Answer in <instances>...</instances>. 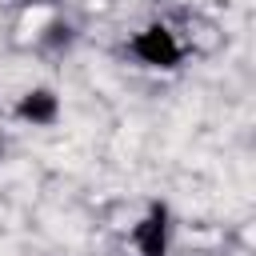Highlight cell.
Returning <instances> with one entry per match:
<instances>
[{
    "instance_id": "1",
    "label": "cell",
    "mask_w": 256,
    "mask_h": 256,
    "mask_svg": "<svg viewBox=\"0 0 256 256\" xmlns=\"http://www.w3.org/2000/svg\"><path fill=\"white\" fill-rule=\"evenodd\" d=\"M124 52L132 60H140L144 68H176L184 60V40L168 28V24H148L136 36H128Z\"/></svg>"
},
{
    "instance_id": "2",
    "label": "cell",
    "mask_w": 256,
    "mask_h": 256,
    "mask_svg": "<svg viewBox=\"0 0 256 256\" xmlns=\"http://www.w3.org/2000/svg\"><path fill=\"white\" fill-rule=\"evenodd\" d=\"M168 236H172V224H168L164 204H152L144 212V220L132 228V244L140 256H168Z\"/></svg>"
},
{
    "instance_id": "3",
    "label": "cell",
    "mask_w": 256,
    "mask_h": 256,
    "mask_svg": "<svg viewBox=\"0 0 256 256\" xmlns=\"http://www.w3.org/2000/svg\"><path fill=\"white\" fill-rule=\"evenodd\" d=\"M16 116L24 124H52L60 116V96L52 88H28L20 100H16Z\"/></svg>"
},
{
    "instance_id": "4",
    "label": "cell",
    "mask_w": 256,
    "mask_h": 256,
    "mask_svg": "<svg viewBox=\"0 0 256 256\" xmlns=\"http://www.w3.org/2000/svg\"><path fill=\"white\" fill-rule=\"evenodd\" d=\"M0 144H4V132H0Z\"/></svg>"
}]
</instances>
